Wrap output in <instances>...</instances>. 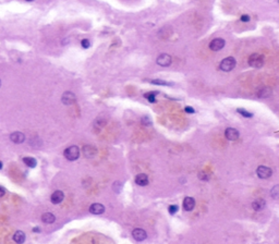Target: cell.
<instances>
[{"label":"cell","instance_id":"6da1fadb","mask_svg":"<svg viewBox=\"0 0 279 244\" xmlns=\"http://www.w3.org/2000/svg\"><path fill=\"white\" fill-rule=\"evenodd\" d=\"M237 61L233 57H227L223 60H221L220 64H219V69L223 72H230L236 68Z\"/></svg>","mask_w":279,"mask_h":244},{"label":"cell","instance_id":"7a4b0ae2","mask_svg":"<svg viewBox=\"0 0 279 244\" xmlns=\"http://www.w3.org/2000/svg\"><path fill=\"white\" fill-rule=\"evenodd\" d=\"M63 155H65V157L68 159V160H71V161L76 160V159L80 157V148L75 145L69 146V147L65 149Z\"/></svg>","mask_w":279,"mask_h":244},{"label":"cell","instance_id":"3957f363","mask_svg":"<svg viewBox=\"0 0 279 244\" xmlns=\"http://www.w3.org/2000/svg\"><path fill=\"white\" fill-rule=\"evenodd\" d=\"M265 58L264 56H262L261 54H253L249 57V64L252 68H262L264 66Z\"/></svg>","mask_w":279,"mask_h":244},{"label":"cell","instance_id":"277c9868","mask_svg":"<svg viewBox=\"0 0 279 244\" xmlns=\"http://www.w3.org/2000/svg\"><path fill=\"white\" fill-rule=\"evenodd\" d=\"M256 174L261 179H268L273 174V170L271 168L266 167V166H260L256 170Z\"/></svg>","mask_w":279,"mask_h":244},{"label":"cell","instance_id":"5b68a950","mask_svg":"<svg viewBox=\"0 0 279 244\" xmlns=\"http://www.w3.org/2000/svg\"><path fill=\"white\" fill-rule=\"evenodd\" d=\"M156 62H157V64L160 66H169L172 62V58H171V56L168 54H161L157 57Z\"/></svg>","mask_w":279,"mask_h":244},{"label":"cell","instance_id":"8992f818","mask_svg":"<svg viewBox=\"0 0 279 244\" xmlns=\"http://www.w3.org/2000/svg\"><path fill=\"white\" fill-rule=\"evenodd\" d=\"M225 44H226L225 39L215 38L210 41L209 48H210V50H213V51H219V50H221L223 47H225Z\"/></svg>","mask_w":279,"mask_h":244},{"label":"cell","instance_id":"52a82bcc","mask_svg":"<svg viewBox=\"0 0 279 244\" xmlns=\"http://www.w3.org/2000/svg\"><path fill=\"white\" fill-rule=\"evenodd\" d=\"M75 95L73 94L72 92H65L62 95V97H61V101H62L63 105L66 106H70L72 105V104L75 103Z\"/></svg>","mask_w":279,"mask_h":244},{"label":"cell","instance_id":"ba28073f","mask_svg":"<svg viewBox=\"0 0 279 244\" xmlns=\"http://www.w3.org/2000/svg\"><path fill=\"white\" fill-rule=\"evenodd\" d=\"M63 198H65V194L60 190L55 191L51 194V196H50V201H51L52 204H60L63 201Z\"/></svg>","mask_w":279,"mask_h":244},{"label":"cell","instance_id":"9c48e42d","mask_svg":"<svg viewBox=\"0 0 279 244\" xmlns=\"http://www.w3.org/2000/svg\"><path fill=\"white\" fill-rule=\"evenodd\" d=\"M225 135L229 141H236V139H239V135L240 134H239V131L236 130V129L228 128V129H226V131H225Z\"/></svg>","mask_w":279,"mask_h":244},{"label":"cell","instance_id":"30bf717a","mask_svg":"<svg viewBox=\"0 0 279 244\" xmlns=\"http://www.w3.org/2000/svg\"><path fill=\"white\" fill-rule=\"evenodd\" d=\"M132 237L134 238V240L141 242V241H144L146 238H147V234H146V232L144 231L143 229H140V228H138V229L133 230V232H132Z\"/></svg>","mask_w":279,"mask_h":244},{"label":"cell","instance_id":"8fae6325","mask_svg":"<svg viewBox=\"0 0 279 244\" xmlns=\"http://www.w3.org/2000/svg\"><path fill=\"white\" fill-rule=\"evenodd\" d=\"M104 212H105V207L99 203H94L90 206V212L93 215H100Z\"/></svg>","mask_w":279,"mask_h":244},{"label":"cell","instance_id":"7c38bea8","mask_svg":"<svg viewBox=\"0 0 279 244\" xmlns=\"http://www.w3.org/2000/svg\"><path fill=\"white\" fill-rule=\"evenodd\" d=\"M10 139L15 144H21L25 141V135L22 132H13L10 135Z\"/></svg>","mask_w":279,"mask_h":244},{"label":"cell","instance_id":"4fadbf2b","mask_svg":"<svg viewBox=\"0 0 279 244\" xmlns=\"http://www.w3.org/2000/svg\"><path fill=\"white\" fill-rule=\"evenodd\" d=\"M272 93H273V90H272L271 87H268V86H263V87H261L257 90V96L260 98H268L272 95Z\"/></svg>","mask_w":279,"mask_h":244},{"label":"cell","instance_id":"5bb4252c","mask_svg":"<svg viewBox=\"0 0 279 244\" xmlns=\"http://www.w3.org/2000/svg\"><path fill=\"white\" fill-rule=\"evenodd\" d=\"M97 149L92 145H85L83 147V154L85 157H88V158H92L96 155Z\"/></svg>","mask_w":279,"mask_h":244},{"label":"cell","instance_id":"9a60e30c","mask_svg":"<svg viewBox=\"0 0 279 244\" xmlns=\"http://www.w3.org/2000/svg\"><path fill=\"white\" fill-rule=\"evenodd\" d=\"M194 206H195V201H194V198L188 196L183 199V208H184L187 212H191V210L194 208Z\"/></svg>","mask_w":279,"mask_h":244},{"label":"cell","instance_id":"2e32d148","mask_svg":"<svg viewBox=\"0 0 279 244\" xmlns=\"http://www.w3.org/2000/svg\"><path fill=\"white\" fill-rule=\"evenodd\" d=\"M135 183L140 186H145L148 184V177L145 173H140L135 177Z\"/></svg>","mask_w":279,"mask_h":244},{"label":"cell","instance_id":"e0dca14e","mask_svg":"<svg viewBox=\"0 0 279 244\" xmlns=\"http://www.w3.org/2000/svg\"><path fill=\"white\" fill-rule=\"evenodd\" d=\"M13 241L17 244H23L24 241H25V233L23 231H17L14 234H13Z\"/></svg>","mask_w":279,"mask_h":244},{"label":"cell","instance_id":"ac0fdd59","mask_svg":"<svg viewBox=\"0 0 279 244\" xmlns=\"http://www.w3.org/2000/svg\"><path fill=\"white\" fill-rule=\"evenodd\" d=\"M266 206V202L264 199H256L252 203V207L253 209H255L256 212H260V210H263Z\"/></svg>","mask_w":279,"mask_h":244},{"label":"cell","instance_id":"d6986e66","mask_svg":"<svg viewBox=\"0 0 279 244\" xmlns=\"http://www.w3.org/2000/svg\"><path fill=\"white\" fill-rule=\"evenodd\" d=\"M42 220H43V222L50 225V223L55 222V220H56V217H55V215L51 214V212H45V214L42 216Z\"/></svg>","mask_w":279,"mask_h":244},{"label":"cell","instance_id":"ffe728a7","mask_svg":"<svg viewBox=\"0 0 279 244\" xmlns=\"http://www.w3.org/2000/svg\"><path fill=\"white\" fill-rule=\"evenodd\" d=\"M23 163H25L26 166H28V167L31 168H35L37 165V161L35 158H33V157H24L23 158Z\"/></svg>","mask_w":279,"mask_h":244},{"label":"cell","instance_id":"44dd1931","mask_svg":"<svg viewBox=\"0 0 279 244\" xmlns=\"http://www.w3.org/2000/svg\"><path fill=\"white\" fill-rule=\"evenodd\" d=\"M237 111H238L241 116L245 117V118H252V117H253V114H251V112H249L247 110H245V109H242V108H238Z\"/></svg>","mask_w":279,"mask_h":244},{"label":"cell","instance_id":"7402d4cb","mask_svg":"<svg viewBox=\"0 0 279 244\" xmlns=\"http://www.w3.org/2000/svg\"><path fill=\"white\" fill-rule=\"evenodd\" d=\"M150 83H152V84H155V85H168V86L174 85V84L170 83V82L161 81V80H153V81H150Z\"/></svg>","mask_w":279,"mask_h":244},{"label":"cell","instance_id":"603a6c76","mask_svg":"<svg viewBox=\"0 0 279 244\" xmlns=\"http://www.w3.org/2000/svg\"><path fill=\"white\" fill-rule=\"evenodd\" d=\"M156 93H146L145 95H144V97H145L146 99H147L149 103H155L156 101Z\"/></svg>","mask_w":279,"mask_h":244},{"label":"cell","instance_id":"cb8c5ba5","mask_svg":"<svg viewBox=\"0 0 279 244\" xmlns=\"http://www.w3.org/2000/svg\"><path fill=\"white\" fill-rule=\"evenodd\" d=\"M279 186L278 185H275L273 188V190H272V192H271V196L273 197L274 199H277L278 198V194H279Z\"/></svg>","mask_w":279,"mask_h":244},{"label":"cell","instance_id":"d4e9b609","mask_svg":"<svg viewBox=\"0 0 279 244\" xmlns=\"http://www.w3.org/2000/svg\"><path fill=\"white\" fill-rule=\"evenodd\" d=\"M141 121H142V123L144 124V125H152V120H150V118L148 116H144V117H142V119H141Z\"/></svg>","mask_w":279,"mask_h":244},{"label":"cell","instance_id":"484cf974","mask_svg":"<svg viewBox=\"0 0 279 244\" xmlns=\"http://www.w3.org/2000/svg\"><path fill=\"white\" fill-rule=\"evenodd\" d=\"M198 179H201V180H203V181H208L209 174H207L205 171H201L200 173H198Z\"/></svg>","mask_w":279,"mask_h":244},{"label":"cell","instance_id":"4316f807","mask_svg":"<svg viewBox=\"0 0 279 244\" xmlns=\"http://www.w3.org/2000/svg\"><path fill=\"white\" fill-rule=\"evenodd\" d=\"M81 46L84 48V49H87V48H90V46H91L90 41H88V39H86V38L83 39V41H81Z\"/></svg>","mask_w":279,"mask_h":244},{"label":"cell","instance_id":"83f0119b","mask_svg":"<svg viewBox=\"0 0 279 244\" xmlns=\"http://www.w3.org/2000/svg\"><path fill=\"white\" fill-rule=\"evenodd\" d=\"M121 188H122V185H121V183H120V182H118V181H117V182H115V183H114V185H112V188H114V190L116 191L117 193L120 192Z\"/></svg>","mask_w":279,"mask_h":244},{"label":"cell","instance_id":"f1b7e54d","mask_svg":"<svg viewBox=\"0 0 279 244\" xmlns=\"http://www.w3.org/2000/svg\"><path fill=\"white\" fill-rule=\"evenodd\" d=\"M178 212V206L177 205H170L169 206V212L171 215H174V214H176V212Z\"/></svg>","mask_w":279,"mask_h":244},{"label":"cell","instance_id":"f546056e","mask_svg":"<svg viewBox=\"0 0 279 244\" xmlns=\"http://www.w3.org/2000/svg\"><path fill=\"white\" fill-rule=\"evenodd\" d=\"M250 20H251V17H249V15H247V14H243V15H241V21L242 22H249Z\"/></svg>","mask_w":279,"mask_h":244},{"label":"cell","instance_id":"4dcf8cb0","mask_svg":"<svg viewBox=\"0 0 279 244\" xmlns=\"http://www.w3.org/2000/svg\"><path fill=\"white\" fill-rule=\"evenodd\" d=\"M184 111L187 112V114H194V112H195V110H194L192 107H185L184 108Z\"/></svg>","mask_w":279,"mask_h":244},{"label":"cell","instance_id":"1f68e13d","mask_svg":"<svg viewBox=\"0 0 279 244\" xmlns=\"http://www.w3.org/2000/svg\"><path fill=\"white\" fill-rule=\"evenodd\" d=\"M6 194V188H3L2 186H0V197H2Z\"/></svg>","mask_w":279,"mask_h":244},{"label":"cell","instance_id":"d6a6232c","mask_svg":"<svg viewBox=\"0 0 279 244\" xmlns=\"http://www.w3.org/2000/svg\"><path fill=\"white\" fill-rule=\"evenodd\" d=\"M33 231H34V232H39V231H41V229H39V228H34V229H33Z\"/></svg>","mask_w":279,"mask_h":244},{"label":"cell","instance_id":"836d02e7","mask_svg":"<svg viewBox=\"0 0 279 244\" xmlns=\"http://www.w3.org/2000/svg\"><path fill=\"white\" fill-rule=\"evenodd\" d=\"M0 169H2V163L0 161Z\"/></svg>","mask_w":279,"mask_h":244},{"label":"cell","instance_id":"e575fe53","mask_svg":"<svg viewBox=\"0 0 279 244\" xmlns=\"http://www.w3.org/2000/svg\"><path fill=\"white\" fill-rule=\"evenodd\" d=\"M26 1H34V0H26Z\"/></svg>","mask_w":279,"mask_h":244},{"label":"cell","instance_id":"d590c367","mask_svg":"<svg viewBox=\"0 0 279 244\" xmlns=\"http://www.w3.org/2000/svg\"><path fill=\"white\" fill-rule=\"evenodd\" d=\"M0 86H1V81H0Z\"/></svg>","mask_w":279,"mask_h":244}]
</instances>
